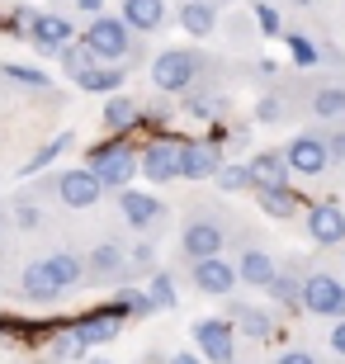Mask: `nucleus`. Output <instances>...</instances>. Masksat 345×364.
<instances>
[{
  "instance_id": "nucleus-32",
  "label": "nucleus",
  "mask_w": 345,
  "mask_h": 364,
  "mask_svg": "<svg viewBox=\"0 0 345 364\" xmlns=\"http://www.w3.org/2000/svg\"><path fill=\"white\" fill-rule=\"evenodd\" d=\"M67 147H71V133H57L53 142H43V147H38V151H33V156L24 161V176H33V171H43V166H53V161H57V156H62Z\"/></svg>"
},
{
  "instance_id": "nucleus-39",
  "label": "nucleus",
  "mask_w": 345,
  "mask_h": 364,
  "mask_svg": "<svg viewBox=\"0 0 345 364\" xmlns=\"http://www.w3.org/2000/svg\"><path fill=\"white\" fill-rule=\"evenodd\" d=\"M14 223H19V228H24V232H33V228H38V223H43V213H38V208H33V203H14Z\"/></svg>"
},
{
  "instance_id": "nucleus-40",
  "label": "nucleus",
  "mask_w": 345,
  "mask_h": 364,
  "mask_svg": "<svg viewBox=\"0 0 345 364\" xmlns=\"http://www.w3.org/2000/svg\"><path fill=\"white\" fill-rule=\"evenodd\" d=\"M327 156L345 166V128H341V133H331V137H327Z\"/></svg>"
},
{
  "instance_id": "nucleus-35",
  "label": "nucleus",
  "mask_w": 345,
  "mask_h": 364,
  "mask_svg": "<svg viewBox=\"0 0 345 364\" xmlns=\"http://www.w3.org/2000/svg\"><path fill=\"white\" fill-rule=\"evenodd\" d=\"M147 298H152V308H175V279L166 270L152 274V289H147Z\"/></svg>"
},
{
  "instance_id": "nucleus-45",
  "label": "nucleus",
  "mask_w": 345,
  "mask_h": 364,
  "mask_svg": "<svg viewBox=\"0 0 345 364\" xmlns=\"http://www.w3.org/2000/svg\"><path fill=\"white\" fill-rule=\"evenodd\" d=\"M289 5H303V10H307V5H317V0H289Z\"/></svg>"
},
{
  "instance_id": "nucleus-42",
  "label": "nucleus",
  "mask_w": 345,
  "mask_h": 364,
  "mask_svg": "<svg viewBox=\"0 0 345 364\" xmlns=\"http://www.w3.org/2000/svg\"><path fill=\"white\" fill-rule=\"evenodd\" d=\"M327 341H331V350L345 360V322H336V326H331V336H327Z\"/></svg>"
},
{
  "instance_id": "nucleus-43",
  "label": "nucleus",
  "mask_w": 345,
  "mask_h": 364,
  "mask_svg": "<svg viewBox=\"0 0 345 364\" xmlns=\"http://www.w3.org/2000/svg\"><path fill=\"white\" fill-rule=\"evenodd\" d=\"M171 364H203V355L199 350H180V355H171Z\"/></svg>"
},
{
  "instance_id": "nucleus-4",
  "label": "nucleus",
  "mask_w": 345,
  "mask_h": 364,
  "mask_svg": "<svg viewBox=\"0 0 345 364\" xmlns=\"http://www.w3.org/2000/svg\"><path fill=\"white\" fill-rule=\"evenodd\" d=\"M189 336H194V350L208 364H232L237 360V326L227 322V317H199Z\"/></svg>"
},
{
  "instance_id": "nucleus-34",
  "label": "nucleus",
  "mask_w": 345,
  "mask_h": 364,
  "mask_svg": "<svg viewBox=\"0 0 345 364\" xmlns=\"http://www.w3.org/2000/svg\"><path fill=\"white\" fill-rule=\"evenodd\" d=\"M218 189H227V194H255L251 171H246V166H223V171H218Z\"/></svg>"
},
{
  "instance_id": "nucleus-2",
  "label": "nucleus",
  "mask_w": 345,
  "mask_h": 364,
  "mask_svg": "<svg viewBox=\"0 0 345 364\" xmlns=\"http://www.w3.org/2000/svg\"><path fill=\"white\" fill-rule=\"evenodd\" d=\"M80 43H85L100 62H114V67H123V57L137 48L133 28L123 24V14H100V19H90V28L80 33Z\"/></svg>"
},
{
  "instance_id": "nucleus-28",
  "label": "nucleus",
  "mask_w": 345,
  "mask_h": 364,
  "mask_svg": "<svg viewBox=\"0 0 345 364\" xmlns=\"http://www.w3.org/2000/svg\"><path fill=\"white\" fill-rule=\"evenodd\" d=\"M57 62H62V71H67L71 81H80V76H90V71L100 67V57H95L90 48L80 43V38H76V43H67V53L57 57Z\"/></svg>"
},
{
  "instance_id": "nucleus-36",
  "label": "nucleus",
  "mask_w": 345,
  "mask_h": 364,
  "mask_svg": "<svg viewBox=\"0 0 345 364\" xmlns=\"http://www.w3.org/2000/svg\"><path fill=\"white\" fill-rule=\"evenodd\" d=\"M255 24H260L265 38H284V19H279L275 5H255Z\"/></svg>"
},
{
  "instance_id": "nucleus-6",
  "label": "nucleus",
  "mask_w": 345,
  "mask_h": 364,
  "mask_svg": "<svg viewBox=\"0 0 345 364\" xmlns=\"http://www.w3.org/2000/svg\"><path fill=\"white\" fill-rule=\"evenodd\" d=\"M180 147H185V142H175V137H152V142L137 151V171H142L152 185L180 180Z\"/></svg>"
},
{
  "instance_id": "nucleus-7",
  "label": "nucleus",
  "mask_w": 345,
  "mask_h": 364,
  "mask_svg": "<svg viewBox=\"0 0 345 364\" xmlns=\"http://www.w3.org/2000/svg\"><path fill=\"white\" fill-rule=\"evenodd\" d=\"M303 308L317 312V317H331V322H345V284L336 274H307L303 279Z\"/></svg>"
},
{
  "instance_id": "nucleus-12",
  "label": "nucleus",
  "mask_w": 345,
  "mask_h": 364,
  "mask_svg": "<svg viewBox=\"0 0 345 364\" xmlns=\"http://www.w3.org/2000/svg\"><path fill=\"white\" fill-rule=\"evenodd\" d=\"M223 151L218 142H185L180 147V180H218L223 171Z\"/></svg>"
},
{
  "instance_id": "nucleus-30",
  "label": "nucleus",
  "mask_w": 345,
  "mask_h": 364,
  "mask_svg": "<svg viewBox=\"0 0 345 364\" xmlns=\"http://www.w3.org/2000/svg\"><path fill=\"white\" fill-rule=\"evenodd\" d=\"M0 76H10L14 85H28V90H48V85H53V76H48L43 67H24V62H5Z\"/></svg>"
},
{
  "instance_id": "nucleus-19",
  "label": "nucleus",
  "mask_w": 345,
  "mask_h": 364,
  "mask_svg": "<svg viewBox=\"0 0 345 364\" xmlns=\"http://www.w3.org/2000/svg\"><path fill=\"white\" fill-rule=\"evenodd\" d=\"M123 24L133 28V33H161L166 0H123Z\"/></svg>"
},
{
  "instance_id": "nucleus-23",
  "label": "nucleus",
  "mask_w": 345,
  "mask_h": 364,
  "mask_svg": "<svg viewBox=\"0 0 345 364\" xmlns=\"http://www.w3.org/2000/svg\"><path fill=\"white\" fill-rule=\"evenodd\" d=\"M123 67H114V62H100V67L90 71V76H80V90H90V95H123Z\"/></svg>"
},
{
  "instance_id": "nucleus-1",
  "label": "nucleus",
  "mask_w": 345,
  "mask_h": 364,
  "mask_svg": "<svg viewBox=\"0 0 345 364\" xmlns=\"http://www.w3.org/2000/svg\"><path fill=\"white\" fill-rule=\"evenodd\" d=\"M199 71H203V57L194 48H166L152 62V85L161 95H185V90H194V76Z\"/></svg>"
},
{
  "instance_id": "nucleus-16",
  "label": "nucleus",
  "mask_w": 345,
  "mask_h": 364,
  "mask_svg": "<svg viewBox=\"0 0 345 364\" xmlns=\"http://www.w3.org/2000/svg\"><path fill=\"white\" fill-rule=\"evenodd\" d=\"M128 265V246H119V242H100L85 256V279H119V270Z\"/></svg>"
},
{
  "instance_id": "nucleus-29",
  "label": "nucleus",
  "mask_w": 345,
  "mask_h": 364,
  "mask_svg": "<svg viewBox=\"0 0 345 364\" xmlns=\"http://www.w3.org/2000/svg\"><path fill=\"white\" fill-rule=\"evenodd\" d=\"M312 114L317 119H345V85H322L317 95H312Z\"/></svg>"
},
{
  "instance_id": "nucleus-26",
  "label": "nucleus",
  "mask_w": 345,
  "mask_h": 364,
  "mask_svg": "<svg viewBox=\"0 0 345 364\" xmlns=\"http://www.w3.org/2000/svg\"><path fill=\"white\" fill-rule=\"evenodd\" d=\"M255 203H260V213H270V218H293L298 213V194H293L289 185L255 189Z\"/></svg>"
},
{
  "instance_id": "nucleus-9",
  "label": "nucleus",
  "mask_w": 345,
  "mask_h": 364,
  "mask_svg": "<svg viewBox=\"0 0 345 364\" xmlns=\"http://www.w3.org/2000/svg\"><path fill=\"white\" fill-rule=\"evenodd\" d=\"M284 161H289V176H322L327 166H331V156H327V137L322 133H298L284 147Z\"/></svg>"
},
{
  "instance_id": "nucleus-5",
  "label": "nucleus",
  "mask_w": 345,
  "mask_h": 364,
  "mask_svg": "<svg viewBox=\"0 0 345 364\" xmlns=\"http://www.w3.org/2000/svg\"><path fill=\"white\" fill-rule=\"evenodd\" d=\"M223 242H227V228L218 223L213 213H189V223L180 228V246H185L189 260H208V256H223Z\"/></svg>"
},
{
  "instance_id": "nucleus-31",
  "label": "nucleus",
  "mask_w": 345,
  "mask_h": 364,
  "mask_svg": "<svg viewBox=\"0 0 345 364\" xmlns=\"http://www.w3.org/2000/svg\"><path fill=\"white\" fill-rule=\"evenodd\" d=\"M265 294L275 298V303H284V308H303V279H293V274H284V270L275 274V284H270Z\"/></svg>"
},
{
  "instance_id": "nucleus-46",
  "label": "nucleus",
  "mask_w": 345,
  "mask_h": 364,
  "mask_svg": "<svg viewBox=\"0 0 345 364\" xmlns=\"http://www.w3.org/2000/svg\"><path fill=\"white\" fill-rule=\"evenodd\" d=\"M0 232H5V213H0Z\"/></svg>"
},
{
  "instance_id": "nucleus-20",
  "label": "nucleus",
  "mask_w": 345,
  "mask_h": 364,
  "mask_svg": "<svg viewBox=\"0 0 345 364\" xmlns=\"http://www.w3.org/2000/svg\"><path fill=\"white\" fill-rule=\"evenodd\" d=\"M227 322L237 326V331H246L251 341H275V317L251 308V303H232V317H227Z\"/></svg>"
},
{
  "instance_id": "nucleus-15",
  "label": "nucleus",
  "mask_w": 345,
  "mask_h": 364,
  "mask_svg": "<svg viewBox=\"0 0 345 364\" xmlns=\"http://www.w3.org/2000/svg\"><path fill=\"white\" fill-rule=\"evenodd\" d=\"M119 331H123V322L109 317L105 308H95V312H85V317L71 322V341L76 346H109V341H119Z\"/></svg>"
},
{
  "instance_id": "nucleus-33",
  "label": "nucleus",
  "mask_w": 345,
  "mask_h": 364,
  "mask_svg": "<svg viewBox=\"0 0 345 364\" xmlns=\"http://www.w3.org/2000/svg\"><path fill=\"white\" fill-rule=\"evenodd\" d=\"M284 43H289V57L298 62V67H317V62H322L317 43L307 38V33H284Z\"/></svg>"
},
{
  "instance_id": "nucleus-17",
  "label": "nucleus",
  "mask_w": 345,
  "mask_h": 364,
  "mask_svg": "<svg viewBox=\"0 0 345 364\" xmlns=\"http://www.w3.org/2000/svg\"><path fill=\"white\" fill-rule=\"evenodd\" d=\"M246 171H251V185L255 189H275V185H289V161H284V151H255L251 161H246Z\"/></svg>"
},
{
  "instance_id": "nucleus-41",
  "label": "nucleus",
  "mask_w": 345,
  "mask_h": 364,
  "mask_svg": "<svg viewBox=\"0 0 345 364\" xmlns=\"http://www.w3.org/2000/svg\"><path fill=\"white\" fill-rule=\"evenodd\" d=\"M275 364H322V360H317L312 350H284V355H279Z\"/></svg>"
},
{
  "instance_id": "nucleus-8",
  "label": "nucleus",
  "mask_w": 345,
  "mask_h": 364,
  "mask_svg": "<svg viewBox=\"0 0 345 364\" xmlns=\"http://www.w3.org/2000/svg\"><path fill=\"white\" fill-rule=\"evenodd\" d=\"M28 43H33V53L48 62V57L67 53V43H76V28H71V19H62V14H33Z\"/></svg>"
},
{
  "instance_id": "nucleus-27",
  "label": "nucleus",
  "mask_w": 345,
  "mask_h": 364,
  "mask_svg": "<svg viewBox=\"0 0 345 364\" xmlns=\"http://www.w3.org/2000/svg\"><path fill=\"white\" fill-rule=\"evenodd\" d=\"M109 317H119V322H128V317H142V312H152V298L137 294V289H119V294L105 303Z\"/></svg>"
},
{
  "instance_id": "nucleus-3",
  "label": "nucleus",
  "mask_w": 345,
  "mask_h": 364,
  "mask_svg": "<svg viewBox=\"0 0 345 364\" xmlns=\"http://www.w3.org/2000/svg\"><path fill=\"white\" fill-rule=\"evenodd\" d=\"M85 171H95V180L105 189H128V180L137 176V151L128 147V142H100V147L90 151V161H85Z\"/></svg>"
},
{
  "instance_id": "nucleus-47",
  "label": "nucleus",
  "mask_w": 345,
  "mask_h": 364,
  "mask_svg": "<svg viewBox=\"0 0 345 364\" xmlns=\"http://www.w3.org/2000/svg\"><path fill=\"white\" fill-rule=\"evenodd\" d=\"M95 364H100V360H95Z\"/></svg>"
},
{
  "instance_id": "nucleus-22",
  "label": "nucleus",
  "mask_w": 345,
  "mask_h": 364,
  "mask_svg": "<svg viewBox=\"0 0 345 364\" xmlns=\"http://www.w3.org/2000/svg\"><path fill=\"white\" fill-rule=\"evenodd\" d=\"M24 294H28V303H57V279L48 274V265L43 260H28L24 265Z\"/></svg>"
},
{
  "instance_id": "nucleus-10",
  "label": "nucleus",
  "mask_w": 345,
  "mask_h": 364,
  "mask_svg": "<svg viewBox=\"0 0 345 364\" xmlns=\"http://www.w3.org/2000/svg\"><path fill=\"white\" fill-rule=\"evenodd\" d=\"M189 279H194V289L199 294H232L237 289V260L227 256H208V260H194L189 265Z\"/></svg>"
},
{
  "instance_id": "nucleus-25",
  "label": "nucleus",
  "mask_w": 345,
  "mask_h": 364,
  "mask_svg": "<svg viewBox=\"0 0 345 364\" xmlns=\"http://www.w3.org/2000/svg\"><path fill=\"white\" fill-rule=\"evenodd\" d=\"M137 114H142V109H137L128 95H109V105H105V114H100V123H105L109 133H128V128L137 123Z\"/></svg>"
},
{
  "instance_id": "nucleus-24",
  "label": "nucleus",
  "mask_w": 345,
  "mask_h": 364,
  "mask_svg": "<svg viewBox=\"0 0 345 364\" xmlns=\"http://www.w3.org/2000/svg\"><path fill=\"white\" fill-rule=\"evenodd\" d=\"M43 265H48V274L57 279V289H76V284L85 279V260L71 256V251H57V256H48Z\"/></svg>"
},
{
  "instance_id": "nucleus-13",
  "label": "nucleus",
  "mask_w": 345,
  "mask_h": 364,
  "mask_svg": "<svg viewBox=\"0 0 345 364\" xmlns=\"http://www.w3.org/2000/svg\"><path fill=\"white\" fill-rule=\"evenodd\" d=\"M307 237L317 246H345V208L341 203H312L307 208Z\"/></svg>"
},
{
  "instance_id": "nucleus-44",
  "label": "nucleus",
  "mask_w": 345,
  "mask_h": 364,
  "mask_svg": "<svg viewBox=\"0 0 345 364\" xmlns=\"http://www.w3.org/2000/svg\"><path fill=\"white\" fill-rule=\"evenodd\" d=\"M76 10H85V14H95V19H100V10H105V0H76Z\"/></svg>"
},
{
  "instance_id": "nucleus-11",
  "label": "nucleus",
  "mask_w": 345,
  "mask_h": 364,
  "mask_svg": "<svg viewBox=\"0 0 345 364\" xmlns=\"http://www.w3.org/2000/svg\"><path fill=\"white\" fill-rule=\"evenodd\" d=\"M119 208H123V218H128V228H137V232H152V228L166 223V203H161L156 194H147V189H123Z\"/></svg>"
},
{
  "instance_id": "nucleus-37",
  "label": "nucleus",
  "mask_w": 345,
  "mask_h": 364,
  "mask_svg": "<svg viewBox=\"0 0 345 364\" xmlns=\"http://www.w3.org/2000/svg\"><path fill=\"white\" fill-rule=\"evenodd\" d=\"M284 119V100L279 95H265L260 105H255V123H279Z\"/></svg>"
},
{
  "instance_id": "nucleus-21",
  "label": "nucleus",
  "mask_w": 345,
  "mask_h": 364,
  "mask_svg": "<svg viewBox=\"0 0 345 364\" xmlns=\"http://www.w3.org/2000/svg\"><path fill=\"white\" fill-rule=\"evenodd\" d=\"M180 28H185L189 38H208L213 28H218L213 0H185V5H180Z\"/></svg>"
},
{
  "instance_id": "nucleus-38",
  "label": "nucleus",
  "mask_w": 345,
  "mask_h": 364,
  "mask_svg": "<svg viewBox=\"0 0 345 364\" xmlns=\"http://www.w3.org/2000/svg\"><path fill=\"white\" fill-rule=\"evenodd\" d=\"M128 260H133V270H152L156 274V251H152L147 242H137L133 251H128Z\"/></svg>"
},
{
  "instance_id": "nucleus-14",
  "label": "nucleus",
  "mask_w": 345,
  "mask_h": 364,
  "mask_svg": "<svg viewBox=\"0 0 345 364\" xmlns=\"http://www.w3.org/2000/svg\"><path fill=\"white\" fill-rule=\"evenodd\" d=\"M100 194H105V185H100L95 171H85V166H76V171H67V176L57 180V199L67 203V208H95Z\"/></svg>"
},
{
  "instance_id": "nucleus-18",
  "label": "nucleus",
  "mask_w": 345,
  "mask_h": 364,
  "mask_svg": "<svg viewBox=\"0 0 345 364\" xmlns=\"http://www.w3.org/2000/svg\"><path fill=\"white\" fill-rule=\"evenodd\" d=\"M275 274H279V265H275L270 251H255V246H251V251H241V256H237V279L251 284V289H270Z\"/></svg>"
}]
</instances>
